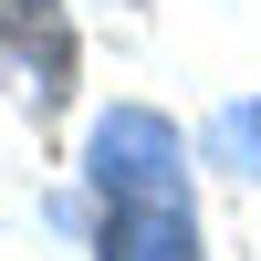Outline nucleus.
<instances>
[{
	"label": "nucleus",
	"instance_id": "f257e3e1",
	"mask_svg": "<svg viewBox=\"0 0 261 261\" xmlns=\"http://www.w3.org/2000/svg\"><path fill=\"white\" fill-rule=\"evenodd\" d=\"M84 199H94V261H209L188 136L157 105H105L84 136Z\"/></svg>",
	"mask_w": 261,
	"mask_h": 261
},
{
	"label": "nucleus",
	"instance_id": "f03ea898",
	"mask_svg": "<svg viewBox=\"0 0 261 261\" xmlns=\"http://www.w3.org/2000/svg\"><path fill=\"white\" fill-rule=\"evenodd\" d=\"M0 84L21 105H63V84H73V21H63V0H0Z\"/></svg>",
	"mask_w": 261,
	"mask_h": 261
},
{
	"label": "nucleus",
	"instance_id": "7ed1b4c3",
	"mask_svg": "<svg viewBox=\"0 0 261 261\" xmlns=\"http://www.w3.org/2000/svg\"><path fill=\"white\" fill-rule=\"evenodd\" d=\"M241 125H251V136H261V105H251V115H241Z\"/></svg>",
	"mask_w": 261,
	"mask_h": 261
}]
</instances>
